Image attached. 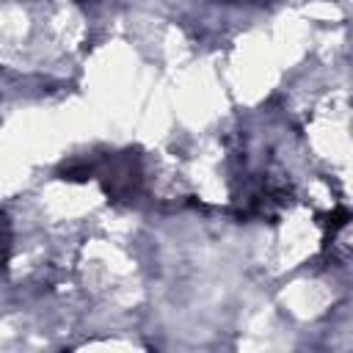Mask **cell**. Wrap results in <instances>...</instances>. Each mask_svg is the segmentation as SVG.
<instances>
[{
    "label": "cell",
    "instance_id": "obj_1",
    "mask_svg": "<svg viewBox=\"0 0 353 353\" xmlns=\"http://www.w3.org/2000/svg\"><path fill=\"white\" fill-rule=\"evenodd\" d=\"M102 188L110 199H127L141 182V171L132 154H113L110 160L102 163Z\"/></svg>",
    "mask_w": 353,
    "mask_h": 353
},
{
    "label": "cell",
    "instance_id": "obj_2",
    "mask_svg": "<svg viewBox=\"0 0 353 353\" xmlns=\"http://www.w3.org/2000/svg\"><path fill=\"white\" fill-rule=\"evenodd\" d=\"M94 165L91 163H72V165H66L63 171H61V176L63 179H72V182H83V179H91L94 176Z\"/></svg>",
    "mask_w": 353,
    "mask_h": 353
},
{
    "label": "cell",
    "instance_id": "obj_3",
    "mask_svg": "<svg viewBox=\"0 0 353 353\" xmlns=\"http://www.w3.org/2000/svg\"><path fill=\"white\" fill-rule=\"evenodd\" d=\"M8 251H11V229H8V221L0 215V276L8 262Z\"/></svg>",
    "mask_w": 353,
    "mask_h": 353
},
{
    "label": "cell",
    "instance_id": "obj_4",
    "mask_svg": "<svg viewBox=\"0 0 353 353\" xmlns=\"http://www.w3.org/2000/svg\"><path fill=\"white\" fill-rule=\"evenodd\" d=\"M347 221H350V212H347V207H336L328 218H325V229L334 234V232H339L342 226H347Z\"/></svg>",
    "mask_w": 353,
    "mask_h": 353
}]
</instances>
